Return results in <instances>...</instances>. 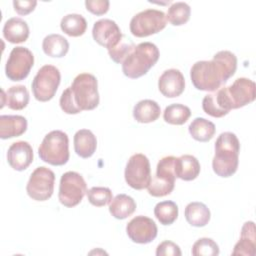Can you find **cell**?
I'll return each mask as SVG.
<instances>
[{"mask_svg": "<svg viewBox=\"0 0 256 256\" xmlns=\"http://www.w3.org/2000/svg\"><path fill=\"white\" fill-rule=\"evenodd\" d=\"M237 69V57L228 50L217 52L212 60L195 62L190 69L194 87L201 91H216L231 78Z\"/></svg>", "mask_w": 256, "mask_h": 256, "instance_id": "obj_1", "label": "cell"}, {"mask_svg": "<svg viewBox=\"0 0 256 256\" xmlns=\"http://www.w3.org/2000/svg\"><path fill=\"white\" fill-rule=\"evenodd\" d=\"M99 101L96 77L90 73H80L74 78L71 86L62 92L59 104L66 114H78L95 109Z\"/></svg>", "mask_w": 256, "mask_h": 256, "instance_id": "obj_2", "label": "cell"}, {"mask_svg": "<svg viewBox=\"0 0 256 256\" xmlns=\"http://www.w3.org/2000/svg\"><path fill=\"white\" fill-rule=\"evenodd\" d=\"M215 154L212 168L216 175L227 178L232 176L238 168L240 142L232 132L221 133L215 142Z\"/></svg>", "mask_w": 256, "mask_h": 256, "instance_id": "obj_3", "label": "cell"}, {"mask_svg": "<svg viewBox=\"0 0 256 256\" xmlns=\"http://www.w3.org/2000/svg\"><path fill=\"white\" fill-rule=\"evenodd\" d=\"M160 56L158 47L152 42H142L134 47L122 63V71L131 79L139 78L150 70Z\"/></svg>", "mask_w": 256, "mask_h": 256, "instance_id": "obj_4", "label": "cell"}, {"mask_svg": "<svg viewBox=\"0 0 256 256\" xmlns=\"http://www.w3.org/2000/svg\"><path fill=\"white\" fill-rule=\"evenodd\" d=\"M38 154L42 161L61 166L69 160V138L61 130H53L45 135L39 148Z\"/></svg>", "mask_w": 256, "mask_h": 256, "instance_id": "obj_5", "label": "cell"}, {"mask_svg": "<svg viewBox=\"0 0 256 256\" xmlns=\"http://www.w3.org/2000/svg\"><path fill=\"white\" fill-rule=\"evenodd\" d=\"M166 14L157 9H146L135 14L130 20L132 35L142 38L156 34L166 27Z\"/></svg>", "mask_w": 256, "mask_h": 256, "instance_id": "obj_6", "label": "cell"}, {"mask_svg": "<svg viewBox=\"0 0 256 256\" xmlns=\"http://www.w3.org/2000/svg\"><path fill=\"white\" fill-rule=\"evenodd\" d=\"M61 81V74L57 67L47 64L42 66L35 75L31 87L36 100L47 102L57 92Z\"/></svg>", "mask_w": 256, "mask_h": 256, "instance_id": "obj_7", "label": "cell"}, {"mask_svg": "<svg viewBox=\"0 0 256 256\" xmlns=\"http://www.w3.org/2000/svg\"><path fill=\"white\" fill-rule=\"evenodd\" d=\"M176 157L166 156L159 160L156 173L151 178L150 184L147 187L148 193L153 197H163L169 195L175 186L174 162Z\"/></svg>", "mask_w": 256, "mask_h": 256, "instance_id": "obj_8", "label": "cell"}, {"mask_svg": "<svg viewBox=\"0 0 256 256\" xmlns=\"http://www.w3.org/2000/svg\"><path fill=\"white\" fill-rule=\"evenodd\" d=\"M87 193V185L84 178L75 171L65 172L60 179L58 199L66 207L78 205Z\"/></svg>", "mask_w": 256, "mask_h": 256, "instance_id": "obj_9", "label": "cell"}, {"mask_svg": "<svg viewBox=\"0 0 256 256\" xmlns=\"http://www.w3.org/2000/svg\"><path fill=\"white\" fill-rule=\"evenodd\" d=\"M126 183L133 189L142 190L148 187L151 181V167L147 156L142 153L133 154L125 167Z\"/></svg>", "mask_w": 256, "mask_h": 256, "instance_id": "obj_10", "label": "cell"}, {"mask_svg": "<svg viewBox=\"0 0 256 256\" xmlns=\"http://www.w3.org/2000/svg\"><path fill=\"white\" fill-rule=\"evenodd\" d=\"M55 174L44 166L37 167L30 175L26 191L30 198L36 201L48 200L54 191Z\"/></svg>", "mask_w": 256, "mask_h": 256, "instance_id": "obj_11", "label": "cell"}, {"mask_svg": "<svg viewBox=\"0 0 256 256\" xmlns=\"http://www.w3.org/2000/svg\"><path fill=\"white\" fill-rule=\"evenodd\" d=\"M34 65V56L32 52L22 46L14 47L5 65V74L11 81H22L30 73Z\"/></svg>", "mask_w": 256, "mask_h": 256, "instance_id": "obj_12", "label": "cell"}, {"mask_svg": "<svg viewBox=\"0 0 256 256\" xmlns=\"http://www.w3.org/2000/svg\"><path fill=\"white\" fill-rule=\"evenodd\" d=\"M157 225L149 217L139 215L132 218L127 226L126 233L131 241L138 244H147L152 242L157 236Z\"/></svg>", "mask_w": 256, "mask_h": 256, "instance_id": "obj_13", "label": "cell"}, {"mask_svg": "<svg viewBox=\"0 0 256 256\" xmlns=\"http://www.w3.org/2000/svg\"><path fill=\"white\" fill-rule=\"evenodd\" d=\"M227 95L232 109H238L253 102L256 97V86L251 79L237 78L230 86L226 87Z\"/></svg>", "mask_w": 256, "mask_h": 256, "instance_id": "obj_14", "label": "cell"}, {"mask_svg": "<svg viewBox=\"0 0 256 256\" xmlns=\"http://www.w3.org/2000/svg\"><path fill=\"white\" fill-rule=\"evenodd\" d=\"M92 36L99 45L110 50L119 44L124 35L115 21L100 19L93 25Z\"/></svg>", "mask_w": 256, "mask_h": 256, "instance_id": "obj_15", "label": "cell"}, {"mask_svg": "<svg viewBox=\"0 0 256 256\" xmlns=\"http://www.w3.org/2000/svg\"><path fill=\"white\" fill-rule=\"evenodd\" d=\"M202 108L204 112L212 117L221 118L232 110L231 102L227 95L226 87H220L204 96L202 100Z\"/></svg>", "mask_w": 256, "mask_h": 256, "instance_id": "obj_16", "label": "cell"}, {"mask_svg": "<svg viewBox=\"0 0 256 256\" xmlns=\"http://www.w3.org/2000/svg\"><path fill=\"white\" fill-rule=\"evenodd\" d=\"M158 88L161 94L167 98L180 96L185 89V79L180 70L171 68L165 70L158 80Z\"/></svg>", "mask_w": 256, "mask_h": 256, "instance_id": "obj_17", "label": "cell"}, {"mask_svg": "<svg viewBox=\"0 0 256 256\" xmlns=\"http://www.w3.org/2000/svg\"><path fill=\"white\" fill-rule=\"evenodd\" d=\"M8 164L16 171H23L33 161V149L26 141H17L10 145L7 151Z\"/></svg>", "mask_w": 256, "mask_h": 256, "instance_id": "obj_18", "label": "cell"}, {"mask_svg": "<svg viewBox=\"0 0 256 256\" xmlns=\"http://www.w3.org/2000/svg\"><path fill=\"white\" fill-rule=\"evenodd\" d=\"M256 254V235L255 224L253 221H247L241 229L239 241L235 244L232 255L254 256Z\"/></svg>", "mask_w": 256, "mask_h": 256, "instance_id": "obj_19", "label": "cell"}, {"mask_svg": "<svg viewBox=\"0 0 256 256\" xmlns=\"http://www.w3.org/2000/svg\"><path fill=\"white\" fill-rule=\"evenodd\" d=\"M200 163L198 159L190 154H184L175 159L174 173L175 176L184 181L196 179L200 173Z\"/></svg>", "mask_w": 256, "mask_h": 256, "instance_id": "obj_20", "label": "cell"}, {"mask_svg": "<svg viewBox=\"0 0 256 256\" xmlns=\"http://www.w3.org/2000/svg\"><path fill=\"white\" fill-rule=\"evenodd\" d=\"M27 120L21 115L0 116V138L9 139L24 134L27 130Z\"/></svg>", "mask_w": 256, "mask_h": 256, "instance_id": "obj_21", "label": "cell"}, {"mask_svg": "<svg viewBox=\"0 0 256 256\" xmlns=\"http://www.w3.org/2000/svg\"><path fill=\"white\" fill-rule=\"evenodd\" d=\"M29 26L25 20L20 17L8 19L3 26L4 38L13 44L25 42L29 37Z\"/></svg>", "mask_w": 256, "mask_h": 256, "instance_id": "obj_22", "label": "cell"}, {"mask_svg": "<svg viewBox=\"0 0 256 256\" xmlns=\"http://www.w3.org/2000/svg\"><path fill=\"white\" fill-rule=\"evenodd\" d=\"M74 150L81 158L91 157L97 148V139L92 131L80 129L74 135Z\"/></svg>", "mask_w": 256, "mask_h": 256, "instance_id": "obj_23", "label": "cell"}, {"mask_svg": "<svg viewBox=\"0 0 256 256\" xmlns=\"http://www.w3.org/2000/svg\"><path fill=\"white\" fill-rule=\"evenodd\" d=\"M29 103V92L24 85L11 86L5 95L2 90V106L6 104L12 110H22Z\"/></svg>", "mask_w": 256, "mask_h": 256, "instance_id": "obj_24", "label": "cell"}, {"mask_svg": "<svg viewBox=\"0 0 256 256\" xmlns=\"http://www.w3.org/2000/svg\"><path fill=\"white\" fill-rule=\"evenodd\" d=\"M161 113L159 104L151 99L139 101L133 108V117L139 123H151L156 121Z\"/></svg>", "mask_w": 256, "mask_h": 256, "instance_id": "obj_25", "label": "cell"}, {"mask_svg": "<svg viewBox=\"0 0 256 256\" xmlns=\"http://www.w3.org/2000/svg\"><path fill=\"white\" fill-rule=\"evenodd\" d=\"M136 210V202L127 194L116 195L109 203L110 214L119 220L126 219Z\"/></svg>", "mask_w": 256, "mask_h": 256, "instance_id": "obj_26", "label": "cell"}, {"mask_svg": "<svg viewBox=\"0 0 256 256\" xmlns=\"http://www.w3.org/2000/svg\"><path fill=\"white\" fill-rule=\"evenodd\" d=\"M187 222L194 227H204L211 218L209 208L202 202H190L184 211Z\"/></svg>", "mask_w": 256, "mask_h": 256, "instance_id": "obj_27", "label": "cell"}, {"mask_svg": "<svg viewBox=\"0 0 256 256\" xmlns=\"http://www.w3.org/2000/svg\"><path fill=\"white\" fill-rule=\"evenodd\" d=\"M42 49L44 53L50 57L61 58L67 54L69 42L60 34H50L43 39Z\"/></svg>", "mask_w": 256, "mask_h": 256, "instance_id": "obj_28", "label": "cell"}, {"mask_svg": "<svg viewBox=\"0 0 256 256\" xmlns=\"http://www.w3.org/2000/svg\"><path fill=\"white\" fill-rule=\"evenodd\" d=\"M188 131L196 141L208 142L213 138L216 128L213 122L202 117H197L190 123Z\"/></svg>", "mask_w": 256, "mask_h": 256, "instance_id": "obj_29", "label": "cell"}, {"mask_svg": "<svg viewBox=\"0 0 256 256\" xmlns=\"http://www.w3.org/2000/svg\"><path fill=\"white\" fill-rule=\"evenodd\" d=\"M61 30L71 37H79L83 35L87 29L86 19L77 13L65 15L60 22Z\"/></svg>", "mask_w": 256, "mask_h": 256, "instance_id": "obj_30", "label": "cell"}, {"mask_svg": "<svg viewBox=\"0 0 256 256\" xmlns=\"http://www.w3.org/2000/svg\"><path fill=\"white\" fill-rule=\"evenodd\" d=\"M190 116V108L180 103L168 105L163 112L164 121L172 125H183L187 122Z\"/></svg>", "mask_w": 256, "mask_h": 256, "instance_id": "obj_31", "label": "cell"}, {"mask_svg": "<svg viewBox=\"0 0 256 256\" xmlns=\"http://www.w3.org/2000/svg\"><path fill=\"white\" fill-rule=\"evenodd\" d=\"M179 209L173 201H162L154 207V215L162 225L173 224L178 217Z\"/></svg>", "mask_w": 256, "mask_h": 256, "instance_id": "obj_32", "label": "cell"}, {"mask_svg": "<svg viewBox=\"0 0 256 256\" xmlns=\"http://www.w3.org/2000/svg\"><path fill=\"white\" fill-rule=\"evenodd\" d=\"M191 14V8L186 2H175L169 8L166 14V19L174 26L185 24Z\"/></svg>", "mask_w": 256, "mask_h": 256, "instance_id": "obj_33", "label": "cell"}, {"mask_svg": "<svg viewBox=\"0 0 256 256\" xmlns=\"http://www.w3.org/2000/svg\"><path fill=\"white\" fill-rule=\"evenodd\" d=\"M191 253L194 256H217L219 254V246L213 239L204 237L193 244Z\"/></svg>", "mask_w": 256, "mask_h": 256, "instance_id": "obj_34", "label": "cell"}, {"mask_svg": "<svg viewBox=\"0 0 256 256\" xmlns=\"http://www.w3.org/2000/svg\"><path fill=\"white\" fill-rule=\"evenodd\" d=\"M88 201L96 207H102L111 202L113 199L112 191L108 187H92L87 191Z\"/></svg>", "mask_w": 256, "mask_h": 256, "instance_id": "obj_35", "label": "cell"}, {"mask_svg": "<svg viewBox=\"0 0 256 256\" xmlns=\"http://www.w3.org/2000/svg\"><path fill=\"white\" fill-rule=\"evenodd\" d=\"M135 46L136 45L131 40L126 39L125 36H123L122 40L119 42L117 46L108 50V54L115 63L122 64L125 58L130 54V52L134 49Z\"/></svg>", "mask_w": 256, "mask_h": 256, "instance_id": "obj_36", "label": "cell"}, {"mask_svg": "<svg viewBox=\"0 0 256 256\" xmlns=\"http://www.w3.org/2000/svg\"><path fill=\"white\" fill-rule=\"evenodd\" d=\"M180 247L172 241H163L156 248L157 256H181Z\"/></svg>", "mask_w": 256, "mask_h": 256, "instance_id": "obj_37", "label": "cell"}, {"mask_svg": "<svg viewBox=\"0 0 256 256\" xmlns=\"http://www.w3.org/2000/svg\"><path fill=\"white\" fill-rule=\"evenodd\" d=\"M110 2L108 0H86V9L94 15H103L109 10Z\"/></svg>", "mask_w": 256, "mask_h": 256, "instance_id": "obj_38", "label": "cell"}, {"mask_svg": "<svg viewBox=\"0 0 256 256\" xmlns=\"http://www.w3.org/2000/svg\"><path fill=\"white\" fill-rule=\"evenodd\" d=\"M37 5L35 0H24V1H13L14 10L19 15H27L32 12Z\"/></svg>", "mask_w": 256, "mask_h": 256, "instance_id": "obj_39", "label": "cell"}]
</instances>
